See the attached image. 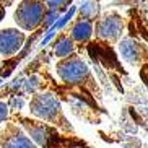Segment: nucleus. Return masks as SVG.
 Here are the masks:
<instances>
[{"label": "nucleus", "mask_w": 148, "mask_h": 148, "mask_svg": "<svg viewBox=\"0 0 148 148\" xmlns=\"http://www.w3.org/2000/svg\"><path fill=\"white\" fill-rule=\"evenodd\" d=\"M10 119L18 122L41 148H93L77 135H67L47 122L25 116L21 112L10 114Z\"/></svg>", "instance_id": "1"}, {"label": "nucleus", "mask_w": 148, "mask_h": 148, "mask_svg": "<svg viewBox=\"0 0 148 148\" xmlns=\"http://www.w3.org/2000/svg\"><path fill=\"white\" fill-rule=\"evenodd\" d=\"M29 112L34 119L47 122L67 135H75L70 122L62 112L60 101L52 93H38L29 101Z\"/></svg>", "instance_id": "2"}, {"label": "nucleus", "mask_w": 148, "mask_h": 148, "mask_svg": "<svg viewBox=\"0 0 148 148\" xmlns=\"http://www.w3.org/2000/svg\"><path fill=\"white\" fill-rule=\"evenodd\" d=\"M0 148H41L31 138L23 127L13 119L3 122L0 127Z\"/></svg>", "instance_id": "3"}, {"label": "nucleus", "mask_w": 148, "mask_h": 148, "mask_svg": "<svg viewBox=\"0 0 148 148\" xmlns=\"http://www.w3.org/2000/svg\"><path fill=\"white\" fill-rule=\"evenodd\" d=\"M57 73L62 78V82L67 85H82L88 78L90 70L86 64L80 60L78 57H70L57 65Z\"/></svg>", "instance_id": "4"}, {"label": "nucleus", "mask_w": 148, "mask_h": 148, "mask_svg": "<svg viewBox=\"0 0 148 148\" xmlns=\"http://www.w3.org/2000/svg\"><path fill=\"white\" fill-rule=\"evenodd\" d=\"M44 15H46V8H44V5L41 2H38V0H25L18 7L16 13H15V20L21 28L33 29L42 21Z\"/></svg>", "instance_id": "5"}, {"label": "nucleus", "mask_w": 148, "mask_h": 148, "mask_svg": "<svg viewBox=\"0 0 148 148\" xmlns=\"http://www.w3.org/2000/svg\"><path fill=\"white\" fill-rule=\"evenodd\" d=\"M25 36L16 29H2L0 31V54L12 56L21 47Z\"/></svg>", "instance_id": "6"}, {"label": "nucleus", "mask_w": 148, "mask_h": 148, "mask_svg": "<svg viewBox=\"0 0 148 148\" xmlns=\"http://www.w3.org/2000/svg\"><path fill=\"white\" fill-rule=\"evenodd\" d=\"M121 29H122V21L119 16H106L99 23V28H98V31L103 38H111V39L119 36Z\"/></svg>", "instance_id": "7"}, {"label": "nucleus", "mask_w": 148, "mask_h": 148, "mask_svg": "<svg viewBox=\"0 0 148 148\" xmlns=\"http://www.w3.org/2000/svg\"><path fill=\"white\" fill-rule=\"evenodd\" d=\"M91 33H93V26H91V23H90V20H82V21H78L73 26L72 38L77 41H86L91 36Z\"/></svg>", "instance_id": "8"}, {"label": "nucleus", "mask_w": 148, "mask_h": 148, "mask_svg": "<svg viewBox=\"0 0 148 148\" xmlns=\"http://www.w3.org/2000/svg\"><path fill=\"white\" fill-rule=\"evenodd\" d=\"M121 54L124 59L127 60H137L138 59V47H137V44L132 42L130 39H125L121 42Z\"/></svg>", "instance_id": "9"}, {"label": "nucleus", "mask_w": 148, "mask_h": 148, "mask_svg": "<svg viewBox=\"0 0 148 148\" xmlns=\"http://www.w3.org/2000/svg\"><path fill=\"white\" fill-rule=\"evenodd\" d=\"M73 51V42L69 36H62L60 39L56 42V54L57 57H67Z\"/></svg>", "instance_id": "10"}, {"label": "nucleus", "mask_w": 148, "mask_h": 148, "mask_svg": "<svg viewBox=\"0 0 148 148\" xmlns=\"http://www.w3.org/2000/svg\"><path fill=\"white\" fill-rule=\"evenodd\" d=\"M98 13V5L95 2H86V3H83L82 7V15L85 18H91Z\"/></svg>", "instance_id": "11"}, {"label": "nucleus", "mask_w": 148, "mask_h": 148, "mask_svg": "<svg viewBox=\"0 0 148 148\" xmlns=\"http://www.w3.org/2000/svg\"><path fill=\"white\" fill-rule=\"evenodd\" d=\"M73 13H75V8H70V12H67V13L64 15V16H62L60 20L56 23V25H54V29H60V28H64V25H65L70 18L73 16Z\"/></svg>", "instance_id": "12"}, {"label": "nucleus", "mask_w": 148, "mask_h": 148, "mask_svg": "<svg viewBox=\"0 0 148 148\" xmlns=\"http://www.w3.org/2000/svg\"><path fill=\"white\" fill-rule=\"evenodd\" d=\"M10 119V112H8V106L5 104L3 101H0V125L3 124L5 121Z\"/></svg>", "instance_id": "13"}, {"label": "nucleus", "mask_w": 148, "mask_h": 148, "mask_svg": "<svg viewBox=\"0 0 148 148\" xmlns=\"http://www.w3.org/2000/svg\"><path fill=\"white\" fill-rule=\"evenodd\" d=\"M56 18H59V13H57V10H51L49 12V15L46 16V25H51V23H54L56 21Z\"/></svg>", "instance_id": "14"}, {"label": "nucleus", "mask_w": 148, "mask_h": 148, "mask_svg": "<svg viewBox=\"0 0 148 148\" xmlns=\"http://www.w3.org/2000/svg\"><path fill=\"white\" fill-rule=\"evenodd\" d=\"M67 0H51L49 2V7L51 10H57V7H62V5H65Z\"/></svg>", "instance_id": "15"}, {"label": "nucleus", "mask_w": 148, "mask_h": 148, "mask_svg": "<svg viewBox=\"0 0 148 148\" xmlns=\"http://www.w3.org/2000/svg\"><path fill=\"white\" fill-rule=\"evenodd\" d=\"M12 2H13V0H0V5H2V7H7V5H12Z\"/></svg>", "instance_id": "16"}, {"label": "nucleus", "mask_w": 148, "mask_h": 148, "mask_svg": "<svg viewBox=\"0 0 148 148\" xmlns=\"http://www.w3.org/2000/svg\"><path fill=\"white\" fill-rule=\"evenodd\" d=\"M2 18H3V7L0 5V20H2Z\"/></svg>", "instance_id": "17"}]
</instances>
